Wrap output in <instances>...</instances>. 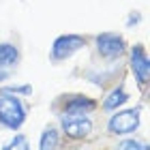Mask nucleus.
<instances>
[{
  "mask_svg": "<svg viewBox=\"0 0 150 150\" xmlns=\"http://www.w3.org/2000/svg\"><path fill=\"white\" fill-rule=\"evenodd\" d=\"M26 120H28V105L24 97L0 88V127L15 133L24 127Z\"/></svg>",
  "mask_w": 150,
  "mask_h": 150,
  "instance_id": "nucleus-1",
  "label": "nucleus"
},
{
  "mask_svg": "<svg viewBox=\"0 0 150 150\" xmlns=\"http://www.w3.org/2000/svg\"><path fill=\"white\" fill-rule=\"evenodd\" d=\"M86 45H88V37L84 35H77V32L58 35L52 41V47H50V62L62 64L67 60H71L75 54H79Z\"/></svg>",
  "mask_w": 150,
  "mask_h": 150,
  "instance_id": "nucleus-2",
  "label": "nucleus"
},
{
  "mask_svg": "<svg viewBox=\"0 0 150 150\" xmlns=\"http://www.w3.org/2000/svg\"><path fill=\"white\" fill-rule=\"evenodd\" d=\"M142 125V110L139 107H120L110 114L107 118V133L116 137H127V135L137 133Z\"/></svg>",
  "mask_w": 150,
  "mask_h": 150,
  "instance_id": "nucleus-3",
  "label": "nucleus"
},
{
  "mask_svg": "<svg viewBox=\"0 0 150 150\" xmlns=\"http://www.w3.org/2000/svg\"><path fill=\"white\" fill-rule=\"evenodd\" d=\"M129 45L120 32H99L94 35V52L105 62H116L127 54Z\"/></svg>",
  "mask_w": 150,
  "mask_h": 150,
  "instance_id": "nucleus-4",
  "label": "nucleus"
},
{
  "mask_svg": "<svg viewBox=\"0 0 150 150\" xmlns=\"http://www.w3.org/2000/svg\"><path fill=\"white\" fill-rule=\"evenodd\" d=\"M127 54H129V71L135 77V84L139 88H146L150 79V58L146 47L142 43H135L127 50Z\"/></svg>",
  "mask_w": 150,
  "mask_h": 150,
  "instance_id": "nucleus-5",
  "label": "nucleus"
},
{
  "mask_svg": "<svg viewBox=\"0 0 150 150\" xmlns=\"http://www.w3.org/2000/svg\"><path fill=\"white\" fill-rule=\"evenodd\" d=\"M22 62V50L11 41H0V84H6Z\"/></svg>",
  "mask_w": 150,
  "mask_h": 150,
  "instance_id": "nucleus-6",
  "label": "nucleus"
},
{
  "mask_svg": "<svg viewBox=\"0 0 150 150\" xmlns=\"http://www.w3.org/2000/svg\"><path fill=\"white\" fill-rule=\"evenodd\" d=\"M92 129L94 122L90 116H60V131L69 139H86Z\"/></svg>",
  "mask_w": 150,
  "mask_h": 150,
  "instance_id": "nucleus-7",
  "label": "nucleus"
},
{
  "mask_svg": "<svg viewBox=\"0 0 150 150\" xmlns=\"http://www.w3.org/2000/svg\"><path fill=\"white\" fill-rule=\"evenodd\" d=\"M99 107V101L88 94H67L62 99V114L60 116H90Z\"/></svg>",
  "mask_w": 150,
  "mask_h": 150,
  "instance_id": "nucleus-8",
  "label": "nucleus"
},
{
  "mask_svg": "<svg viewBox=\"0 0 150 150\" xmlns=\"http://www.w3.org/2000/svg\"><path fill=\"white\" fill-rule=\"evenodd\" d=\"M129 101H131V94L127 92L125 84H118V86H114L112 90L103 97V101H101V110L107 112V114H112L116 110H120V107H125Z\"/></svg>",
  "mask_w": 150,
  "mask_h": 150,
  "instance_id": "nucleus-9",
  "label": "nucleus"
},
{
  "mask_svg": "<svg viewBox=\"0 0 150 150\" xmlns=\"http://www.w3.org/2000/svg\"><path fill=\"white\" fill-rule=\"evenodd\" d=\"M58 146H60V129L54 125H47L41 131L39 150H58Z\"/></svg>",
  "mask_w": 150,
  "mask_h": 150,
  "instance_id": "nucleus-10",
  "label": "nucleus"
},
{
  "mask_svg": "<svg viewBox=\"0 0 150 150\" xmlns=\"http://www.w3.org/2000/svg\"><path fill=\"white\" fill-rule=\"evenodd\" d=\"M2 150H32V148H30L28 135H24V133H15V135H13V137L2 146Z\"/></svg>",
  "mask_w": 150,
  "mask_h": 150,
  "instance_id": "nucleus-11",
  "label": "nucleus"
},
{
  "mask_svg": "<svg viewBox=\"0 0 150 150\" xmlns=\"http://www.w3.org/2000/svg\"><path fill=\"white\" fill-rule=\"evenodd\" d=\"M116 150H148V144L142 142V139H135V137H129L127 135V139H122L120 144L116 146Z\"/></svg>",
  "mask_w": 150,
  "mask_h": 150,
  "instance_id": "nucleus-12",
  "label": "nucleus"
},
{
  "mask_svg": "<svg viewBox=\"0 0 150 150\" xmlns=\"http://www.w3.org/2000/svg\"><path fill=\"white\" fill-rule=\"evenodd\" d=\"M2 90L15 92L19 97H28V94H32V86L30 84H9V86H2Z\"/></svg>",
  "mask_w": 150,
  "mask_h": 150,
  "instance_id": "nucleus-13",
  "label": "nucleus"
},
{
  "mask_svg": "<svg viewBox=\"0 0 150 150\" xmlns=\"http://www.w3.org/2000/svg\"><path fill=\"white\" fill-rule=\"evenodd\" d=\"M142 19H144V15H142L139 11H131V13H129V17H127V22H125V26H127V28H135Z\"/></svg>",
  "mask_w": 150,
  "mask_h": 150,
  "instance_id": "nucleus-14",
  "label": "nucleus"
}]
</instances>
